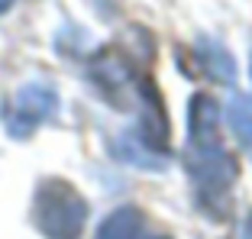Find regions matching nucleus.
Segmentation results:
<instances>
[{
	"instance_id": "obj_9",
	"label": "nucleus",
	"mask_w": 252,
	"mask_h": 239,
	"mask_svg": "<svg viewBox=\"0 0 252 239\" xmlns=\"http://www.w3.org/2000/svg\"><path fill=\"white\" fill-rule=\"evenodd\" d=\"M13 3H16V0H0V13H7V10L13 7Z\"/></svg>"
},
{
	"instance_id": "obj_7",
	"label": "nucleus",
	"mask_w": 252,
	"mask_h": 239,
	"mask_svg": "<svg viewBox=\"0 0 252 239\" xmlns=\"http://www.w3.org/2000/svg\"><path fill=\"white\" fill-rule=\"evenodd\" d=\"M226 117H230V129L236 133L239 146H243V149L252 155V107H249V100H243V97L236 94V97L230 100V110H226Z\"/></svg>"
},
{
	"instance_id": "obj_3",
	"label": "nucleus",
	"mask_w": 252,
	"mask_h": 239,
	"mask_svg": "<svg viewBox=\"0 0 252 239\" xmlns=\"http://www.w3.org/2000/svg\"><path fill=\"white\" fill-rule=\"evenodd\" d=\"M59 110V90L45 81H30L13 94L7 107H3V123L7 133L16 139H26L36 126H42L45 120H52Z\"/></svg>"
},
{
	"instance_id": "obj_1",
	"label": "nucleus",
	"mask_w": 252,
	"mask_h": 239,
	"mask_svg": "<svg viewBox=\"0 0 252 239\" xmlns=\"http://www.w3.org/2000/svg\"><path fill=\"white\" fill-rule=\"evenodd\" d=\"M32 220H36L39 233L49 239H78L88 223V201L74 191V184L62 178H49L36 187Z\"/></svg>"
},
{
	"instance_id": "obj_10",
	"label": "nucleus",
	"mask_w": 252,
	"mask_h": 239,
	"mask_svg": "<svg viewBox=\"0 0 252 239\" xmlns=\"http://www.w3.org/2000/svg\"><path fill=\"white\" fill-rule=\"evenodd\" d=\"M249 78H252V61H249Z\"/></svg>"
},
{
	"instance_id": "obj_8",
	"label": "nucleus",
	"mask_w": 252,
	"mask_h": 239,
	"mask_svg": "<svg viewBox=\"0 0 252 239\" xmlns=\"http://www.w3.org/2000/svg\"><path fill=\"white\" fill-rule=\"evenodd\" d=\"M243 239H252V217L246 220V226H243Z\"/></svg>"
},
{
	"instance_id": "obj_6",
	"label": "nucleus",
	"mask_w": 252,
	"mask_h": 239,
	"mask_svg": "<svg viewBox=\"0 0 252 239\" xmlns=\"http://www.w3.org/2000/svg\"><path fill=\"white\" fill-rule=\"evenodd\" d=\"M197 55L204 61V71H207L210 78H217V81H226V84H233V78H236V65H233V55L223 49L220 42H214V39H197Z\"/></svg>"
},
{
	"instance_id": "obj_2",
	"label": "nucleus",
	"mask_w": 252,
	"mask_h": 239,
	"mask_svg": "<svg viewBox=\"0 0 252 239\" xmlns=\"http://www.w3.org/2000/svg\"><path fill=\"white\" fill-rule=\"evenodd\" d=\"M185 165L197 187L200 207H207L214 217H223L230 207V187L236 181V162L223 146L217 149H191L185 152Z\"/></svg>"
},
{
	"instance_id": "obj_5",
	"label": "nucleus",
	"mask_w": 252,
	"mask_h": 239,
	"mask_svg": "<svg viewBox=\"0 0 252 239\" xmlns=\"http://www.w3.org/2000/svg\"><path fill=\"white\" fill-rule=\"evenodd\" d=\"M97 239H168V236L149 233L146 217H142L136 207H120V210H113L110 217L100 223Z\"/></svg>"
},
{
	"instance_id": "obj_4",
	"label": "nucleus",
	"mask_w": 252,
	"mask_h": 239,
	"mask_svg": "<svg viewBox=\"0 0 252 239\" xmlns=\"http://www.w3.org/2000/svg\"><path fill=\"white\" fill-rule=\"evenodd\" d=\"M188 146L191 149H217L220 139V107L207 94H194L188 104Z\"/></svg>"
}]
</instances>
